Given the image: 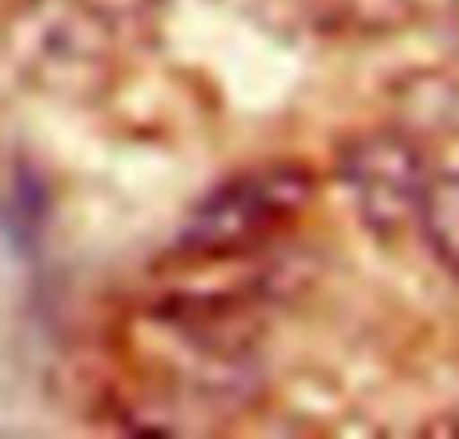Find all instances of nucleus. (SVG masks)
<instances>
[{
  "mask_svg": "<svg viewBox=\"0 0 459 439\" xmlns=\"http://www.w3.org/2000/svg\"><path fill=\"white\" fill-rule=\"evenodd\" d=\"M334 177L355 210L359 226L379 242H403L415 234L423 198L431 190L436 166L428 145L411 125H371L339 142Z\"/></svg>",
  "mask_w": 459,
  "mask_h": 439,
  "instance_id": "f03ea898",
  "label": "nucleus"
},
{
  "mask_svg": "<svg viewBox=\"0 0 459 439\" xmlns=\"http://www.w3.org/2000/svg\"><path fill=\"white\" fill-rule=\"evenodd\" d=\"M415 234L431 250V258L459 282V169H436Z\"/></svg>",
  "mask_w": 459,
  "mask_h": 439,
  "instance_id": "20e7f679",
  "label": "nucleus"
},
{
  "mask_svg": "<svg viewBox=\"0 0 459 439\" xmlns=\"http://www.w3.org/2000/svg\"><path fill=\"white\" fill-rule=\"evenodd\" d=\"M315 174L302 161H266L242 169L206 194L186 218L182 246L198 258H234L262 250L307 214Z\"/></svg>",
  "mask_w": 459,
  "mask_h": 439,
  "instance_id": "7ed1b4c3",
  "label": "nucleus"
},
{
  "mask_svg": "<svg viewBox=\"0 0 459 439\" xmlns=\"http://www.w3.org/2000/svg\"><path fill=\"white\" fill-rule=\"evenodd\" d=\"M150 32V0H21L8 16L4 48L32 93L93 101L117 85Z\"/></svg>",
  "mask_w": 459,
  "mask_h": 439,
  "instance_id": "f257e3e1",
  "label": "nucleus"
}]
</instances>
